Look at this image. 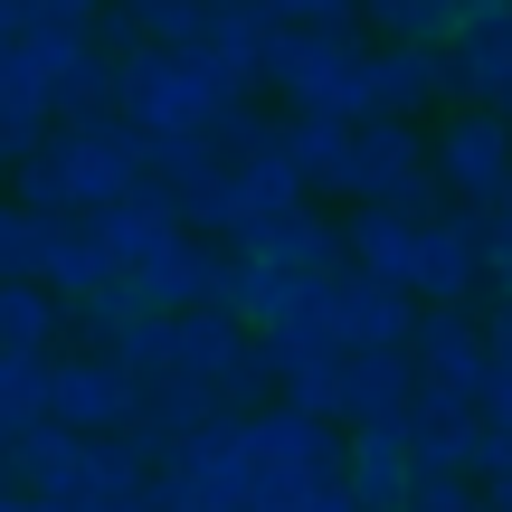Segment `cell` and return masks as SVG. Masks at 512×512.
Segmentation results:
<instances>
[{"instance_id":"1","label":"cell","mask_w":512,"mask_h":512,"mask_svg":"<svg viewBox=\"0 0 512 512\" xmlns=\"http://www.w3.org/2000/svg\"><path fill=\"white\" fill-rule=\"evenodd\" d=\"M143 181V133L124 114H76V124H48L38 152L10 171V200L48 209V219H95L124 190Z\"/></svg>"},{"instance_id":"2","label":"cell","mask_w":512,"mask_h":512,"mask_svg":"<svg viewBox=\"0 0 512 512\" xmlns=\"http://www.w3.org/2000/svg\"><path fill=\"white\" fill-rule=\"evenodd\" d=\"M332 475H342V427L294 408V399L228 427V494H238V512H294Z\"/></svg>"},{"instance_id":"3","label":"cell","mask_w":512,"mask_h":512,"mask_svg":"<svg viewBox=\"0 0 512 512\" xmlns=\"http://www.w3.org/2000/svg\"><path fill=\"white\" fill-rule=\"evenodd\" d=\"M238 105V86H228L219 67H209V48H124L114 57V114H124L143 143H171V133H209L219 114Z\"/></svg>"},{"instance_id":"4","label":"cell","mask_w":512,"mask_h":512,"mask_svg":"<svg viewBox=\"0 0 512 512\" xmlns=\"http://www.w3.org/2000/svg\"><path fill=\"white\" fill-rule=\"evenodd\" d=\"M266 95H285V114L361 124L370 114V29H285L275 67H266Z\"/></svg>"},{"instance_id":"5","label":"cell","mask_w":512,"mask_h":512,"mask_svg":"<svg viewBox=\"0 0 512 512\" xmlns=\"http://www.w3.org/2000/svg\"><path fill=\"white\" fill-rule=\"evenodd\" d=\"M512 181V133L494 105H446L427 114V190L446 209H494Z\"/></svg>"},{"instance_id":"6","label":"cell","mask_w":512,"mask_h":512,"mask_svg":"<svg viewBox=\"0 0 512 512\" xmlns=\"http://www.w3.org/2000/svg\"><path fill=\"white\" fill-rule=\"evenodd\" d=\"M342 200L351 209H370V200H437V190H427V124L361 114V124H351V152H342Z\"/></svg>"},{"instance_id":"7","label":"cell","mask_w":512,"mask_h":512,"mask_svg":"<svg viewBox=\"0 0 512 512\" xmlns=\"http://www.w3.org/2000/svg\"><path fill=\"white\" fill-rule=\"evenodd\" d=\"M143 418V380L105 351H57V380H48V427L67 437H124Z\"/></svg>"},{"instance_id":"8","label":"cell","mask_w":512,"mask_h":512,"mask_svg":"<svg viewBox=\"0 0 512 512\" xmlns=\"http://www.w3.org/2000/svg\"><path fill=\"white\" fill-rule=\"evenodd\" d=\"M484 351H494V332H484L475 304H418V332H408V370H418L427 399H484Z\"/></svg>"},{"instance_id":"9","label":"cell","mask_w":512,"mask_h":512,"mask_svg":"<svg viewBox=\"0 0 512 512\" xmlns=\"http://www.w3.org/2000/svg\"><path fill=\"white\" fill-rule=\"evenodd\" d=\"M484 247H494V209H427L408 294L418 304H475L484 294Z\"/></svg>"},{"instance_id":"10","label":"cell","mask_w":512,"mask_h":512,"mask_svg":"<svg viewBox=\"0 0 512 512\" xmlns=\"http://www.w3.org/2000/svg\"><path fill=\"white\" fill-rule=\"evenodd\" d=\"M313 323H323L342 351H408V332H418V294L370 285V275L342 266V275L323 285V304H313Z\"/></svg>"},{"instance_id":"11","label":"cell","mask_w":512,"mask_h":512,"mask_svg":"<svg viewBox=\"0 0 512 512\" xmlns=\"http://www.w3.org/2000/svg\"><path fill=\"white\" fill-rule=\"evenodd\" d=\"M86 228H95V247H105L114 285H133L143 266H162V256H171V247L190 238V228H181V209H171V200H162L152 181H133L124 200H114V209H95Z\"/></svg>"},{"instance_id":"12","label":"cell","mask_w":512,"mask_h":512,"mask_svg":"<svg viewBox=\"0 0 512 512\" xmlns=\"http://www.w3.org/2000/svg\"><path fill=\"white\" fill-rule=\"evenodd\" d=\"M418 219H427V200H370V209H351L342 266L370 275V285H399V294H408V266H418Z\"/></svg>"},{"instance_id":"13","label":"cell","mask_w":512,"mask_h":512,"mask_svg":"<svg viewBox=\"0 0 512 512\" xmlns=\"http://www.w3.org/2000/svg\"><path fill=\"white\" fill-rule=\"evenodd\" d=\"M275 38H285V29H275L256 0H209L190 48H209V67H219L238 95H256V86H266V67H275Z\"/></svg>"},{"instance_id":"14","label":"cell","mask_w":512,"mask_h":512,"mask_svg":"<svg viewBox=\"0 0 512 512\" xmlns=\"http://www.w3.org/2000/svg\"><path fill=\"white\" fill-rule=\"evenodd\" d=\"M437 76H446V105H494L512 76V19H456L437 38Z\"/></svg>"},{"instance_id":"15","label":"cell","mask_w":512,"mask_h":512,"mask_svg":"<svg viewBox=\"0 0 512 512\" xmlns=\"http://www.w3.org/2000/svg\"><path fill=\"white\" fill-rule=\"evenodd\" d=\"M342 484L361 512H408L418 494V456H408L399 427H342Z\"/></svg>"},{"instance_id":"16","label":"cell","mask_w":512,"mask_h":512,"mask_svg":"<svg viewBox=\"0 0 512 512\" xmlns=\"http://www.w3.org/2000/svg\"><path fill=\"white\" fill-rule=\"evenodd\" d=\"M370 114H399V124L446 114L437 48H418V38H370Z\"/></svg>"},{"instance_id":"17","label":"cell","mask_w":512,"mask_h":512,"mask_svg":"<svg viewBox=\"0 0 512 512\" xmlns=\"http://www.w3.org/2000/svg\"><path fill=\"white\" fill-rule=\"evenodd\" d=\"M408 399H418L408 351H351V361H342V389H332V427H399Z\"/></svg>"},{"instance_id":"18","label":"cell","mask_w":512,"mask_h":512,"mask_svg":"<svg viewBox=\"0 0 512 512\" xmlns=\"http://www.w3.org/2000/svg\"><path fill=\"white\" fill-rule=\"evenodd\" d=\"M475 427H484V408H465V399H408V418H399V437H408V456H418V475H465L475 465Z\"/></svg>"},{"instance_id":"19","label":"cell","mask_w":512,"mask_h":512,"mask_svg":"<svg viewBox=\"0 0 512 512\" xmlns=\"http://www.w3.org/2000/svg\"><path fill=\"white\" fill-rule=\"evenodd\" d=\"M238 256L247 266H275V275H342V228H332L323 209H294V219L256 228Z\"/></svg>"},{"instance_id":"20","label":"cell","mask_w":512,"mask_h":512,"mask_svg":"<svg viewBox=\"0 0 512 512\" xmlns=\"http://www.w3.org/2000/svg\"><path fill=\"white\" fill-rule=\"evenodd\" d=\"M200 10L209 0H105L95 38H105L114 57L124 48H181V38H200Z\"/></svg>"},{"instance_id":"21","label":"cell","mask_w":512,"mask_h":512,"mask_svg":"<svg viewBox=\"0 0 512 512\" xmlns=\"http://www.w3.org/2000/svg\"><path fill=\"white\" fill-rule=\"evenodd\" d=\"M342 152H351V124L332 114H285V162L304 181V200H342Z\"/></svg>"},{"instance_id":"22","label":"cell","mask_w":512,"mask_h":512,"mask_svg":"<svg viewBox=\"0 0 512 512\" xmlns=\"http://www.w3.org/2000/svg\"><path fill=\"white\" fill-rule=\"evenodd\" d=\"M38 285H48L57 304H86V294H105V285H114V266H105V247H95V228H86V219H57Z\"/></svg>"},{"instance_id":"23","label":"cell","mask_w":512,"mask_h":512,"mask_svg":"<svg viewBox=\"0 0 512 512\" xmlns=\"http://www.w3.org/2000/svg\"><path fill=\"white\" fill-rule=\"evenodd\" d=\"M0 351H67V304L48 285H0Z\"/></svg>"},{"instance_id":"24","label":"cell","mask_w":512,"mask_h":512,"mask_svg":"<svg viewBox=\"0 0 512 512\" xmlns=\"http://www.w3.org/2000/svg\"><path fill=\"white\" fill-rule=\"evenodd\" d=\"M48 238H57L48 209H29V200H10V190H0V285H38Z\"/></svg>"},{"instance_id":"25","label":"cell","mask_w":512,"mask_h":512,"mask_svg":"<svg viewBox=\"0 0 512 512\" xmlns=\"http://www.w3.org/2000/svg\"><path fill=\"white\" fill-rule=\"evenodd\" d=\"M456 19H465V0H361L370 38H418V48H437Z\"/></svg>"},{"instance_id":"26","label":"cell","mask_w":512,"mask_h":512,"mask_svg":"<svg viewBox=\"0 0 512 512\" xmlns=\"http://www.w3.org/2000/svg\"><path fill=\"white\" fill-rule=\"evenodd\" d=\"M48 380H57V351H0V418L48 427Z\"/></svg>"},{"instance_id":"27","label":"cell","mask_w":512,"mask_h":512,"mask_svg":"<svg viewBox=\"0 0 512 512\" xmlns=\"http://www.w3.org/2000/svg\"><path fill=\"white\" fill-rule=\"evenodd\" d=\"M484 332H494V351H484V418L512 427V313H484Z\"/></svg>"},{"instance_id":"28","label":"cell","mask_w":512,"mask_h":512,"mask_svg":"<svg viewBox=\"0 0 512 512\" xmlns=\"http://www.w3.org/2000/svg\"><path fill=\"white\" fill-rule=\"evenodd\" d=\"M275 29H361V0H256Z\"/></svg>"},{"instance_id":"29","label":"cell","mask_w":512,"mask_h":512,"mask_svg":"<svg viewBox=\"0 0 512 512\" xmlns=\"http://www.w3.org/2000/svg\"><path fill=\"white\" fill-rule=\"evenodd\" d=\"M38 133H48V124H38L29 105H10V95H0V190H10V171L38 152Z\"/></svg>"},{"instance_id":"30","label":"cell","mask_w":512,"mask_h":512,"mask_svg":"<svg viewBox=\"0 0 512 512\" xmlns=\"http://www.w3.org/2000/svg\"><path fill=\"white\" fill-rule=\"evenodd\" d=\"M408 512H484V484L475 475H418Z\"/></svg>"},{"instance_id":"31","label":"cell","mask_w":512,"mask_h":512,"mask_svg":"<svg viewBox=\"0 0 512 512\" xmlns=\"http://www.w3.org/2000/svg\"><path fill=\"white\" fill-rule=\"evenodd\" d=\"M19 456H29V427L0 418V484H19Z\"/></svg>"},{"instance_id":"32","label":"cell","mask_w":512,"mask_h":512,"mask_svg":"<svg viewBox=\"0 0 512 512\" xmlns=\"http://www.w3.org/2000/svg\"><path fill=\"white\" fill-rule=\"evenodd\" d=\"M294 512H361V503H351V484H342V475H332V484H313V494H304V503H294Z\"/></svg>"},{"instance_id":"33","label":"cell","mask_w":512,"mask_h":512,"mask_svg":"<svg viewBox=\"0 0 512 512\" xmlns=\"http://www.w3.org/2000/svg\"><path fill=\"white\" fill-rule=\"evenodd\" d=\"M0 512H57V503H38L29 484H0Z\"/></svg>"},{"instance_id":"34","label":"cell","mask_w":512,"mask_h":512,"mask_svg":"<svg viewBox=\"0 0 512 512\" xmlns=\"http://www.w3.org/2000/svg\"><path fill=\"white\" fill-rule=\"evenodd\" d=\"M484 512H512V475H503V484H484Z\"/></svg>"},{"instance_id":"35","label":"cell","mask_w":512,"mask_h":512,"mask_svg":"<svg viewBox=\"0 0 512 512\" xmlns=\"http://www.w3.org/2000/svg\"><path fill=\"white\" fill-rule=\"evenodd\" d=\"M494 219H503V228H512V181H503V200H494Z\"/></svg>"}]
</instances>
